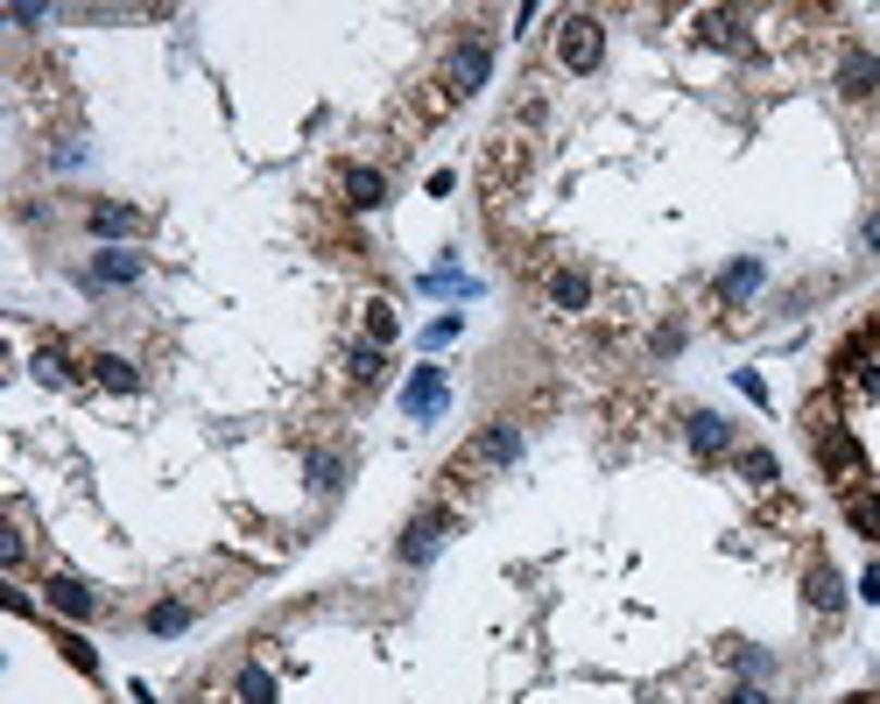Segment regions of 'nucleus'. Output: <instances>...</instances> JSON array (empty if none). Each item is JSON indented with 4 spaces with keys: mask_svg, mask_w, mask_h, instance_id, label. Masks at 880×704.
<instances>
[{
    "mask_svg": "<svg viewBox=\"0 0 880 704\" xmlns=\"http://www.w3.org/2000/svg\"><path fill=\"white\" fill-rule=\"evenodd\" d=\"M521 458V423H486L480 437L466 444V452L444 466V479H458V486H480V472H507Z\"/></svg>",
    "mask_w": 880,
    "mask_h": 704,
    "instance_id": "obj_1",
    "label": "nucleus"
},
{
    "mask_svg": "<svg viewBox=\"0 0 880 704\" xmlns=\"http://www.w3.org/2000/svg\"><path fill=\"white\" fill-rule=\"evenodd\" d=\"M486 78H494V42H486V36H458L451 57H444V99H472Z\"/></svg>",
    "mask_w": 880,
    "mask_h": 704,
    "instance_id": "obj_2",
    "label": "nucleus"
},
{
    "mask_svg": "<svg viewBox=\"0 0 880 704\" xmlns=\"http://www.w3.org/2000/svg\"><path fill=\"white\" fill-rule=\"evenodd\" d=\"M599 57H606L599 14H563L557 22V64L563 71H599Z\"/></svg>",
    "mask_w": 880,
    "mask_h": 704,
    "instance_id": "obj_3",
    "label": "nucleus"
},
{
    "mask_svg": "<svg viewBox=\"0 0 880 704\" xmlns=\"http://www.w3.org/2000/svg\"><path fill=\"white\" fill-rule=\"evenodd\" d=\"M444 409H451V367H416L401 381V416L409 423H437Z\"/></svg>",
    "mask_w": 880,
    "mask_h": 704,
    "instance_id": "obj_4",
    "label": "nucleus"
},
{
    "mask_svg": "<svg viewBox=\"0 0 880 704\" xmlns=\"http://www.w3.org/2000/svg\"><path fill=\"white\" fill-rule=\"evenodd\" d=\"M451 529H458V521L444 515V507H430V515H416L409 529H401L395 557H401V564H430V557H437V549H444V535H451Z\"/></svg>",
    "mask_w": 880,
    "mask_h": 704,
    "instance_id": "obj_5",
    "label": "nucleus"
},
{
    "mask_svg": "<svg viewBox=\"0 0 880 704\" xmlns=\"http://www.w3.org/2000/svg\"><path fill=\"white\" fill-rule=\"evenodd\" d=\"M839 92L845 99H873L880 92V57L873 50H859V42H845V50H839Z\"/></svg>",
    "mask_w": 880,
    "mask_h": 704,
    "instance_id": "obj_6",
    "label": "nucleus"
},
{
    "mask_svg": "<svg viewBox=\"0 0 880 704\" xmlns=\"http://www.w3.org/2000/svg\"><path fill=\"white\" fill-rule=\"evenodd\" d=\"M549 310H563V318H585L592 310V275L585 268H549Z\"/></svg>",
    "mask_w": 880,
    "mask_h": 704,
    "instance_id": "obj_7",
    "label": "nucleus"
},
{
    "mask_svg": "<svg viewBox=\"0 0 880 704\" xmlns=\"http://www.w3.org/2000/svg\"><path fill=\"white\" fill-rule=\"evenodd\" d=\"M50 613H64V620H92L99 613V598H92V585H85V578H71V571H50Z\"/></svg>",
    "mask_w": 880,
    "mask_h": 704,
    "instance_id": "obj_8",
    "label": "nucleus"
},
{
    "mask_svg": "<svg viewBox=\"0 0 880 704\" xmlns=\"http://www.w3.org/2000/svg\"><path fill=\"white\" fill-rule=\"evenodd\" d=\"M338 190H346L352 212H374V205L387 198V176L374 170V162H346V170H338Z\"/></svg>",
    "mask_w": 880,
    "mask_h": 704,
    "instance_id": "obj_9",
    "label": "nucleus"
},
{
    "mask_svg": "<svg viewBox=\"0 0 880 704\" xmlns=\"http://www.w3.org/2000/svg\"><path fill=\"white\" fill-rule=\"evenodd\" d=\"M683 437H691L697 458H726V452H733V423H726V416H711V409H697L691 423H683Z\"/></svg>",
    "mask_w": 880,
    "mask_h": 704,
    "instance_id": "obj_10",
    "label": "nucleus"
},
{
    "mask_svg": "<svg viewBox=\"0 0 880 704\" xmlns=\"http://www.w3.org/2000/svg\"><path fill=\"white\" fill-rule=\"evenodd\" d=\"M85 282H92V289H127V282H141V254L107 247V254L92 261V275H85Z\"/></svg>",
    "mask_w": 880,
    "mask_h": 704,
    "instance_id": "obj_11",
    "label": "nucleus"
},
{
    "mask_svg": "<svg viewBox=\"0 0 880 704\" xmlns=\"http://www.w3.org/2000/svg\"><path fill=\"white\" fill-rule=\"evenodd\" d=\"M760 275H768V268H760L754 254H747V261H733V268L719 275V304H726V310H740V304H747V296L760 289Z\"/></svg>",
    "mask_w": 880,
    "mask_h": 704,
    "instance_id": "obj_12",
    "label": "nucleus"
},
{
    "mask_svg": "<svg viewBox=\"0 0 880 704\" xmlns=\"http://www.w3.org/2000/svg\"><path fill=\"white\" fill-rule=\"evenodd\" d=\"M92 381L113 387V395H134V387H141V373H134V359H121V353H92Z\"/></svg>",
    "mask_w": 880,
    "mask_h": 704,
    "instance_id": "obj_13",
    "label": "nucleus"
},
{
    "mask_svg": "<svg viewBox=\"0 0 880 704\" xmlns=\"http://www.w3.org/2000/svg\"><path fill=\"white\" fill-rule=\"evenodd\" d=\"M810 606H817V613H839V606H845V578L831 571L825 557L810 564Z\"/></svg>",
    "mask_w": 880,
    "mask_h": 704,
    "instance_id": "obj_14",
    "label": "nucleus"
},
{
    "mask_svg": "<svg viewBox=\"0 0 880 704\" xmlns=\"http://www.w3.org/2000/svg\"><path fill=\"white\" fill-rule=\"evenodd\" d=\"M92 233L99 239H127V233H141V212H134V205H92Z\"/></svg>",
    "mask_w": 880,
    "mask_h": 704,
    "instance_id": "obj_15",
    "label": "nucleus"
},
{
    "mask_svg": "<svg viewBox=\"0 0 880 704\" xmlns=\"http://www.w3.org/2000/svg\"><path fill=\"white\" fill-rule=\"evenodd\" d=\"M845 521H853L859 535H873V543H880V493H873V486L845 493Z\"/></svg>",
    "mask_w": 880,
    "mask_h": 704,
    "instance_id": "obj_16",
    "label": "nucleus"
},
{
    "mask_svg": "<svg viewBox=\"0 0 880 704\" xmlns=\"http://www.w3.org/2000/svg\"><path fill=\"white\" fill-rule=\"evenodd\" d=\"M381 373H387V353H381V346H352V353H346V381H352V387H374Z\"/></svg>",
    "mask_w": 880,
    "mask_h": 704,
    "instance_id": "obj_17",
    "label": "nucleus"
},
{
    "mask_svg": "<svg viewBox=\"0 0 880 704\" xmlns=\"http://www.w3.org/2000/svg\"><path fill=\"white\" fill-rule=\"evenodd\" d=\"M233 691H240V704H275V677H268L261 663H240V677H233Z\"/></svg>",
    "mask_w": 880,
    "mask_h": 704,
    "instance_id": "obj_18",
    "label": "nucleus"
},
{
    "mask_svg": "<svg viewBox=\"0 0 880 704\" xmlns=\"http://www.w3.org/2000/svg\"><path fill=\"white\" fill-rule=\"evenodd\" d=\"M338 486H346V458L310 452V493H338Z\"/></svg>",
    "mask_w": 880,
    "mask_h": 704,
    "instance_id": "obj_19",
    "label": "nucleus"
},
{
    "mask_svg": "<svg viewBox=\"0 0 880 704\" xmlns=\"http://www.w3.org/2000/svg\"><path fill=\"white\" fill-rule=\"evenodd\" d=\"M740 479H747L754 493H774V452H760V444H754V452H740Z\"/></svg>",
    "mask_w": 880,
    "mask_h": 704,
    "instance_id": "obj_20",
    "label": "nucleus"
},
{
    "mask_svg": "<svg viewBox=\"0 0 880 704\" xmlns=\"http://www.w3.org/2000/svg\"><path fill=\"white\" fill-rule=\"evenodd\" d=\"M395 338H401L395 304H367V346H395Z\"/></svg>",
    "mask_w": 880,
    "mask_h": 704,
    "instance_id": "obj_21",
    "label": "nucleus"
},
{
    "mask_svg": "<svg viewBox=\"0 0 880 704\" xmlns=\"http://www.w3.org/2000/svg\"><path fill=\"white\" fill-rule=\"evenodd\" d=\"M184 627H190V606H184V598H162V606L148 613V634H184Z\"/></svg>",
    "mask_w": 880,
    "mask_h": 704,
    "instance_id": "obj_22",
    "label": "nucleus"
},
{
    "mask_svg": "<svg viewBox=\"0 0 880 704\" xmlns=\"http://www.w3.org/2000/svg\"><path fill=\"white\" fill-rule=\"evenodd\" d=\"M423 289H451V296H472V289H480V282H472V275H458V268H437V275H423Z\"/></svg>",
    "mask_w": 880,
    "mask_h": 704,
    "instance_id": "obj_23",
    "label": "nucleus"
},
{
    "mask_svg": "<svg viewBox=\"0 0 880 704\" xmlns=\"http://www.w3.org/2000/svg\"><path fill=\"white\" fill-rule=\"evenodd\" d=\"M36 381H50V387H64V381H71V359H64V353H57V346H50V353H36Z\"/></svg>",
    "mask_w": 880,
    "mask_h": 704,
    "instance_id": "obj_24",
    "label": "nucleus"
},
{
    "mask_svg": "<svg viewBox=\"0 0 880 704\" xmlns=\"http://www.w3.org/2000/svg\"><path fill=\"white\" fill-rule=\"evenodd\" d=\"M458 332H466V318H458V310H451V318H437V324H430V332H423V346H451Z\"/></svg>",
    "mask_w": 880,
    "mask_h": 704,
    "instance_id": "obj_25",
    "label": "nucleus"
},
{
    "mask_svg": "<svg viewBox=\"0 0 880 704\" xmlns=\"http://www.w3.org/2000/svg\"><path fill=\"white\" fill-rule=\"evenodd\" d=\"M57 649H64V655H71V663H78V669H85V677H92V669H99V655H92V649H85V641H78V634H64V641H57Z\"/></svg>",
    "mask_w": 880,
    "mask_h": 704,
    "instance_id": "obj_26",
    "label": "nucleus"
},
{
    "mask_svg": "<svg viewBox=\"0 0 880 704\" xmlns=\"http://www.w3.org/2000/svg\"><path fill=\"white\" fill-rule=\"evenodd\" d=\"M733 669H747V677H760V669H768V655H760V649H733Z\"/></svg>",
    "mask_w": 880,
    "mask_h": 704,
    "instance_id": "obj_27",
    "label": "nucleus"
},
{
    "mask_svg": "<svg viewBox=\"0 0 880 704\" xmlns=\"http://www.w3.org/2000/svg\"><path fill=\"white\" fill-rule=\"evenodd\" d=\"M677 346H683V324H662V332H655V353L669 359V353H677Z\"/></svg>",
    "mask_w": 880,
    "mask_h": 704,
    "instance_id": "obj_28",
    "label": "nucleus"
},
{
    "mask_svg": "<svg viewBox=\"0 0 880 704\" xmlns=\"http://www.w3.org/2000/svg\"><path fill=\"white\" fill-rule=\"evenodd\" d=\"M859 598H867V606H880V564H873L867 578H859Z\"/></svg>",
    "mask_w": 880,
    "mask_h": 704,
    "instance_id": "obj_29",
    "label": "nucleus"
},
{
    "mask_svg": "<svg viewBox=\"0 0 880 704\" xmlns=\"http://www.w3.org/2000/svg\"><path fill=\"white\" fill-rule=\"evenodd\" d=\"M726 704H768V691H760V683H740V691L726 697Z\"/></svg>",
    "mask_w": 880,
    "mask_h": 704,
    "instance_id": "obj_30",
    "label": "nucleus"
},
{
    "mask_svg": "<svg viewBox=\"0 0 880 704\" xmlns=\"http://www.w3.org/2000/svg\"><path fill=\"white\" fill-rule=\"evenodd\" d=\"M867 247H873V254H880V212H873V219H867Z\"/></svg>",
    "mask_w": 880,
    "mask_h": 704,
    "instance_id": "obj_31",
    "label": "nucleus"
}]
</instances>
